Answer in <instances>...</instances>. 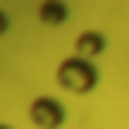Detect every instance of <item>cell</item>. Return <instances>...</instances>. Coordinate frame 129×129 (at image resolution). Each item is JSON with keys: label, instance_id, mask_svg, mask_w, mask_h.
Instances as JSON below:
<instances>
[{"label": "cell", "instance_id": "1", "mask_svg": "<svg viewBox=\"0 0 129 129\" xmlns=\"http://www.w3.org/2000/svg\"><path fill=\"white\" fill-rule=\"evenodd\" d=\"M54 78H58V85L64 92H71V95H88L99 85V68H95V61L82 58V54H71V58H64L58 64Z\"/></svg>", "mask_w": 129, "mask_h": 129}, {"label": "cell", "instance_id": "2", "mask_svg": "<svg viewBox=\"0 0 129 129\" xmlns=\"http://www.w3.org/2000/svg\"><path fill=\"white\" fill-rule=\"evenodd\" d=\"M27 116H31V122L38 129H61L64 119H68V112H64L61 99L54 95H38L31 102V109H27Z\"/></svg>", "mask_w": 129, "mask_h": 129}, {"label": "cell", "instance_id": "3", "mask_svg": "<svg viewBox=\"0 0 129 129\" xmlns=\"http://www.w3.org/2000/svg\"><path fill=\"white\" fill-rule=\"evenodd\" d=\"M102 51H105V38L99 31H82L75 38V54H82V58L95 61V54H102Z\"/></svg>", "mask_w": 129, "mask_h": 129}, {"label": "cell", "instance_id": "4", "mask_svg": "<svg viewBox=\"0 0 129 129\" xmlns=\"http://www.w3.org/2000/svg\"><path fill=\"white\" fill-rule=\"evenodd\" d=\"M38 17L44 20V24H51V27H58L64 17H68V4L64 0H44V4L38 7Z\"/></svg>", "mask_w": 129, "mask_h": 129}, {"label": "cell", "instance_id": "5", "mask_svg": "<svg viewBox=\"0 0 129 129\" xmlns=\"http://www.w3.org/2000/svg\"><path fill=\"white\" fill-rule=\"evenodd\" d=\"M0 129H10V126H7V122H0Z\"/></svg>", "mask_w": 129, "mask_h": 129}]
</instances>
